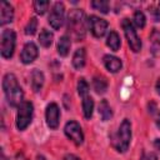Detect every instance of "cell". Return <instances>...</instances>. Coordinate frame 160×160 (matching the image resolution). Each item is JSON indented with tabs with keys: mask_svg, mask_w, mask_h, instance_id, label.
Returning <instances> with one entry per match:
<instances>
[{
	"mask_svg": "<svg viewBox=\"0 0 160 160\" xmlns=\"http://www.w3.org/2000/svg\"><path fill=\"white\" fill-rule=\"evenodd\" d=\"M88 20H85V14L81 9H74L68 16V32L69 38L76 41L82 40L86 34Z\"/></svg>",
	"mask_w": 160,
	"mask_h": 160,
	"instance_id": "1",
	"label": "cell"
},
{
	"mask_svg": "<svg viewBox=\"0 0 160 160\" xmlns=\"http://www.w3.org/2000/svg\"><path fill=\"white\" fill-rule=\"evenodd\" d=\"M88 26L91 31V34L95 36V38H102L108 30V21L105 19H101V18H98L95 15H91L89 19H88Z\"/></svg>",
	"mask_w": 160,
	"mask_h": 160,
	"instance_id": "9",
	"label": "cell"
},
{
	"mask_svg": "<svg viewBox=\"0 0 160 160\" xmlns=\"http://www.w3.org/2000/svg\"><path fill=\"white\" fill-rule=\"evenodd\" d=\"M121 26L124 29V32H125V36H126V40L129 42L130 49L134 52H139L141 50V40L138 36L136 30H135L132 22L129 19H124L122 22H121Z\"/></svg>",
	"mask_w": 160,
	"mask_h": 160,
	"instance_id": "6",
	"label": "cell"
},
{
	"mask_svg": "<svg viewBox=\"0 0 160 160\" xmlns=\"http://www.w3.org/2000/svg\"><path fill=\"white\" fill-rule=\"evenodd\" d=\"M36 29H38V20H36V18H31L29 20L26 28H25V34L26 35H34Z\"/></svg>",
	"mask_w": 160,
	"mask_h": 160,
	"instance_id": "27",
	"label": "cell"
},
{
	"mask_svg": "<svg viewBox=\"0 0 160 160\" xmlns=\"http://www.w3.org/2000/svg\"><path fill=\"white\" fill-rule=\"evenodd\" d=\"M15 160H29L22 152H19V154H16V156H15Z\"/></svg>",
	"mask_w": 160,
	"mask_h": 160,
	"instance_id": "30",
	"label": "cell"
},
{
	"mask_svg": "<svg viewBox=\"0 0 160 160\" xmlns=\"http://www.w3.org/2000/svg\"><path fill=\"white\" fill-rule=\"evenodd\" d=\"M2 89L6 96L8 102L11 106H19L24 101V91L18 82V79L14 74L8 72L2 79Z\"/></svg>",
	"mask_w": 160,
	"mask_h": 160,
	"instance_id": "2",
	"label": "cell"
},
{
	"mask_svg": "<svg viewBox=\"0 0 160 160\" xmlns=\"http://www.w3.org/2000/svg\"><path fill=\"white\" fill-rule=\"evenodd\" d=\"M154 146H155V149L160 152V139H155V141H154Z\"/></svg>",
	"mask_w": 160,
	"mask_h": 160,
	"instance_id": "31",
	"label": "cell"
},
{
	"mask_svg": "<svg viewBox=\"0 0 160 160\" xmlns=\"http://www.w3.org/2000/svg\"><path fill=\"white\" fill-rule=\"evenodd\" d=\"M130 140H131V124L129 119H124L116 134L112 136L111 144L116 151L125 152L130 145Z\"/></svg>",
	"mask_w": 160,
	"mask_h": 160,
	"instance_id": "3",
	"label": "cell"
},
{
	"mask_svg": "<svg viewBox=\"0 0 160 160\" xmlns=\"http://www.w3.org/2000/svg\"><path fill=\"white\" fill-rule=\"evenodd\" d=\"M70 46H71V41H70V38L68 35H64L59 39L58 41V52L60 56H66L69 54V50H70Z\"/></svg>",
	"mask_w": 160,
	"mask_h": 160,
	"instance_id": "15",
	"label": "cell"
},
{
	"mask_svg": "<svg viewBox=\"0 0 160 160\" xmlns=\"http://www.w3.org/2000/svg\"><path fill=\"white\" fill-rule=\"evenodd\" d=\"M85 60H86L85 49H82V48L81 49H78L74 52V56H72V66L75 69H81L85 65Z\"/></svg>",
	"mask_w": 160,
	"mask_h": 160,
	"instance_id": "16",
	"label": "cell"
},
{
	"mask_svg": "<svg viewBox=\"0 0 160 160\" xmlns=\"http://www.w3.org/2000/svg\"><path fill=\"white\" fill-rule=\"evenodd\" d=\"M39 55V50H38V46L34 44V42H26L21 50V54H20V60L24 62V64H31Z\"/></svg>",
	"mask_w": 160,
	"mask_h": 160,
	"instance_id": "11",
	"label": "cell"
},
{
	"mask_svg": "<svg viewBox=\"0 0 160 160\" xmlns=\"http://www.w3.org/2000/svg\"><path fill=\"white\" fill-rule=\"evenodd\" d=\"M42 85H44V74L40 70L34 69L31 72V88H32V90L35 92H38V91H40Z\"/></svg>",
	"mask_w": 160,
	"mask_h": 160,
	"instance_id": "14",
	"label": "cell"
},
{
	"mask_svg": "<svg viewBox=\"0 0 160 160\" xmlns=\"http://www.w3.org/2000/svg\"><path fill=\"white\" fill-rule=\"evenodd\" d=\"M1 160H8V159H6V156L4 155V152H2V151H1Z\"/></svg>",
	"mask_w": 160,
	"mask_h": 160,
	"instance_id": "35",
	"label": "cell"
},
{
	"mask_svg": "<svg viewBox=\"0 0 160 160\" xmlns=\"http://www.w3.org/2000/svg\"><path fill=\"white\" fill-rule=\"evenodd\" d=\"M64 132L75 145L79 146L84 142V134H82V130H81V126L79 125V122H76L74 120L66 122L65 128H64Z\"/></svg>",
	"mask_w": 160,
	"mask_h": 160,
	"instance_id": "8",
	"label": "cell"
},
{
	"mask_svg": "<svg viewBox=\"0 0 160 160\" xmlns=\"http://www.w3.org/2000/svg\"><path fill=\"white\" fill-rule=\"evenodd\" d=\"M32 115H34V106L30 101L24 100L19 106H18V114H16V128L19 130H25L31 120H32Z\"/></svg>",
	"mask_w": 160,
	"mask_h": 160,
	"instance_id": "4",
	"label": "cell"
},
{
	"mask_svg": "<svg viewBox=\"0 0 160 160\" xmlns=\"http://www.w3.org/2000/svg\"><path fill=\"white\" fill-rule=\"evenodd\" d=\"M140 160H158V158L154 152H148V154H144L140 158Z\"/></svg>",
	"mask_w": 160,
	"mask_h": 160,
	"instance_id": "29",
	"label": "cell"
},
{
	"mask_svg": "<svg viewBox=\"0 0 160 160\" xmlns=\"http://www.w3.org/2000/svg\"><path fill=\"white\" fill-rule=\"evenodd\" d=\"M49 5H50V2L46 1V0H36V1L34 2V10L36 11V14L42 15V14L46 12Z\"/></svg>",
	"mask_w": 160,
	"mask_h": 160,
	"instance_id": "22",
	"label": "cell"
},
{
	"mask_svg": "<svg viewBox=\"0 0 160 160\" xmlns=\"http://www.w3.org/2000/svg\"><path fill=\"white\" fill-rule=\"evenodd\" d=\"M52 39H54V35L52 32H50L49 30L46 29H42L40 31V35H39V42L41 46L44 48H49L51 44H52Z\"/></svg>",
	"mask_w": 160,
	"mask_h": 160,
	"instance_id": "21",
	"label": "cell"
},
{
	"mask_svg": "<svg viewBox=\"0 0 160 160\" xmlns=\"http://www.w3.org/2000/svg\"><path fill=\"white\" fill-rule=\"evenodd\" d=\"M92 110H94V100L91 96H85L82 98V112L85 119H90L92 116Z\"/></svg>",
	"mask_w": 160,
	"mask_h": 160,
	"instance_id": "20",
	"label": "cell"
},
{
	"mask_svg": "<svg viewBox=\"0 0 160 160\" xmlns=\"http://www.w3.org/2000/svg\"><path fill=\"white\" fill-rule=\"evenodd\" d=\"M62 160H79V159H75L74 156H71V155H69V156H65Z\"/></svg>",
	"mask_w": 160,
	"mask_h": 160,
	"instance_id": "33",
	"label": "cell"
},
{
	"mask_svg": "<svg viewBox=\"0 0 160 160\" xmlns=\"http://www.w3.org/2000/svg\"><path fill=\"white\" fill-rule=\"evenodd\" d=\"M78 92H79V95L82 96V98L88 96V92H89V84L86 82V80H85L84 78L79 79V81H78Z\"/></svg>",
	"mask_w": 160,
	"mask_h": 160,
	"instance_id": "25",
	"label": "cell"
},
{
	"mask_svg": "<svg viewBox=\"0 0 160 160\" xmlns=\"http://www.w3.org/2000/svg\"><path fill=\"white\" fill-rule=\"evenodd\" d=\"M102 61H104V65L105 68L110 71V72H118L121 66H122V62L119 58L114 56V55H105L102 58Z\"/></svg>",
	"mask_w": 160,
	"mask_h": 160,
	"instance_id": "13",
	"label": "cell"
},
{
	"mask_svg": "<svg viewBox=\"0 0 160 160\" xmlns=\"http://www.w3.org/2000/svg\"><path fill=\"white\" fill-rule=\"evenodd\" d=\"M92 86L98 94H104L108 90V80L104 76H95L92 79Z\"/></svg>",
	"mask_w": 160,
	"mask_h": 160,
	"instance_id": "19",
	"label": "cell"
},
{
	"mask_svg": "<svg viewBox=\"0 0 160 160\" xmlns=\"http://www.w3.org/2000/svg\"><path fill=\"white\" fill-rule=\"evenodd\" d=\"M64 14H65V6L62 2L58 1L52 5L50 15H49V24L54 30H58L64 24Z\"/></svg>",
	"mask_w": 160,
	"mask_h": 160,
	"instance_id": "7",
	"label": "cell"
},
{
	"mask_svg": "<svg viewBox=\"0 0 160 160\" xmlns=\"http://www.w3.org/2000/svg\"><path fill=\"white\" fill-rule=\"evenodd\" d=\"M145 22H146V19H145L144 12L140 11V10L135 11V12H134V24H135L138 28L142 29V28L145 26Z\"/></svg>",
	"mask_w": 160,
	"mask_h": 160,
	"instance_id": "26",
	"label": "cell"
},
{
	"mask_svg": "<svg viewBox=\"0 0 160 160\" xmlns=\"http://www.w3.org/2000/svg\"><path fill=\"white\" fill-rule=\"evenodd\" d=\"M38 160H46V159H45L44 156H41V155H39V156H38Z\"/></svg>",
	"mask_w": 160,
	"mask_h": 160,
	"instance_id": "36",
	"label": "cell"
},
{
	"mask_svg": "<svg viewBox=\"0 0 160 160\" xmlns=\"http://www.w3.org/2000/svg\"><path fill=\"white\" fill-rule=\"evenodd\" d=\"M15 42H16V35L14 30L5 29L1 34V41H0V51L2 58L10 59L15 50Z\"/></svg>",
	"mask_w": 160,
	"mask_h": 160,
	"instance_id": "5",
	"label": "cell"
},
{
	"mask_svg": "<svg viewBox=\"0 0 160 160\" xmlns=\"http://www.w3.org/2000/svg\"><path fill=\"white\" fill-rule=\"evenodd\" d=\"M156 126L160 129V115H159V118H158V120H156Z\"/></svg>",
	"mask_w": 160,
	"mask_h": 160,
	"instance_id": "34",
	"label": "cell"
},
{
	"mask_svg": "<svg viewBox=\"0 0 160 160\" xmlns=\"http://www.w3.org/2000/svg\"><path fill=\"white\" fill-rule=\"evenodd\" d=\"M155 89H156V92L160 95V78L158 79V81H156V85H155Z\"/></svg>",
	"mask_w": 160,
	"mask_h": 160,
	"instance_id": "32",
	"label": "cell"
},
{
	"mask_svg": "<svg viewBox=\"0 0 160 160\" xmlns=\"http://www.w3.org/2000/svg\"><path fill=\"white\" fill-rule=\"evenodd\" d=\"M99 115L104 121H108L112 118V110L106 100H101L99 104Z\"/></svg>",
	"mask_w": 160,
	"mask_h": 160,
	"instance_id": "18",
	"label": "cell"
},
{
	"mask_svg": "<svg viewBox=\"0 0 160 160\" xmlns=\"http://www.w3.org/2000/svg\"><path fill=\"white\" fill-rule=\"evenodd\" d=\"M106 45H108L112 51H118V50H119L121 42H120V36L118 35L116 31L111 30V31L109 32V35H108V38H106Z\"/></svg>",
	"mask_w": 160,
	"mask_h": 160,
	"instance_id": "17",
	"label": "cell"
},
{
	"mask_svg": "<svg viewBox=\"0 0 160 160\" xmlns=\"http://www.w3.org/2000/svg\"><path fill=\"white\" fill-rule=\"evenodd\" d=\"M91 6L95 10H99L104 14H106L109 11V2L106 0H94V1H91Z\"/></svg>",
	"mask_w": 160,
	"mask_h": 160,
	"instance_id": "23",
	"label": "cell"
},
{
	"mask_svg": "<svg viewBox=\"0 0 160 160\" xmlns=\"http://www.w3.org/2000/svg\"><path fill=\"white\" fill-rule=\"evenodd\" d=\"M12 19H14L12 6L6 1H1L0 2V24L5 25L8 22H11Z\"/></svg>",
	"mask_w": 160,
	"mask_h": 160,
	"instance_id": "12",
	"label": "cell"
},
{
	"mask_svg": "<svg viewBox=\"0 0 160 160\" xmlns=\"http://www.w3.org/2000/svg\"><path fill=\"white\" fill-rule=\"evenodd\" d=\"M150 41H151V45H152L154 50L160 51V30L154 29L151 31V34H150Z\"/></svg>",
	"mask_w": 160,
	"mask_h": 160,
	"instance_id": "24",
	"label": "cell"
},
{
	"mask_svg": "<svg viewBox=\"0 0 160 160\" xmlns=\"http://www.w3.org/2000/svg\"><path fill=\"white\" fill-rule=\"evenodd\" d=\"M149 11H151L152 18H154V20H155V21H160V2L154 4V5L150 8V10H149Z\"/></svg>",
	"mask_w": 160,
	"mask_h": 160,
	"instance_id": "28",
	"label": "cell"
},
{
	"mask_svg": "<svg viewBox=\"0 0 160 160\" xmlns=\"http://www.w3.org/2000/svg\"><path fill=\"white\" fill-rule=\"evenodd\" d=\"M45 118H46V124L50 129L55 130L59 126V120H60V110L58 104L55 102H50L46 106V111H45Z\"/></svg>",
	"mask_w": 160,
	"mask_h": 160,
	"instance_id": "10",
	"label": "cell"
}]
</instances>
